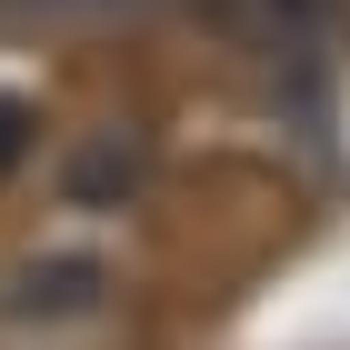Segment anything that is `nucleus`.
<instances>
[{
    "label": "nucleus",
    "mask_w": 350,
    "mask_h": 350,
    "mask_svg": "<svg viewBox=\"0 0 350 350\" xmlns=\"http://www.w3.org/2000/svg\"><path fill=\"white\" fill-rule=\"evenodd\" d=\"M21 140H30V110L10 100V110H0V161H10V150H21Z\"/></svg>",
    "instance_id": "f257e3e1"
}]
</instances>
